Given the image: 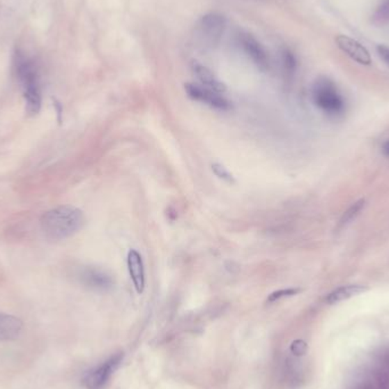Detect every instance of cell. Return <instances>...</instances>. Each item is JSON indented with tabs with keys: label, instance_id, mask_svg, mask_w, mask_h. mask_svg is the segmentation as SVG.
Instances as JSON below:
<instances>
[{
	"label": "cell",
	"instance_id": "6da1fadb",
	"mask_svg": "<svg viewBox=\"0 0 389 389\" xmlns=\"http://www.w3.org/2000/svg\"><path fill=\"white\" fill-rule=\"evenodd\" d=\"M84 224L82 211L71 205H63L41 216L43 234L50 241H64L80 231Z\"/></svg>",
	"mask_w": 389,
	"mask_h": 389
},
{
	"label": "cell",
	"instance_id": "7a4b0ae2",
	"mask_svg": "<svg viewBox=\"0 0 389 389\" xmlns=\"http://www.w3.org/2000/svg\"><path fill=\"white\" fill-rule=\"evenodd\" d=\"M16 72L23 89L26 109L31 114H37L41 108L40 80L37 66L31 59L19 55L16 61Z\"/></svg>",
	"mask_w": 389,
	"mask_h": 389
},
{
	"label": "cell",
	"instance_id": "3957f363",
	"mask_svg": "<svg viewBox=\"0 0 389 389\" xmlns=\"http://www.w3.org/2000/svg\"><path fill=\"white\" fill-rule=\"evenodd\" d=\"M226 17L210 13L201 16L194 29V41L201 49H212L220 43L226 30Z\"/></svg>",
	"mask_w": 389,
	"mask_h": 389
},
{
	"label": "cell",
	"instance_id": "277c9868",
	"mask_svg": "<svg viewBox=\"0 0 389 389\" xmlns=\"http://www.w3.org/2000/svg\"><path fill=\"white\" fill-rule=\"evenodd\" d=\"M312 98L315 105L329 115L343 113L345 102L336 84L328 77H319L312 88Z\"/></svg>",
	"mask_w": 389,
	"mask_h": 389
},
{
	"label": "cell",
	"instance_id": "5b68a950",
	"mask_svg": "<svg viewBox=\"0 0 389 389\" xmlns=\"http://www.w3.org/2000/svg\"><path fill=\"white\" fill-rule=\"evenodd\" d=\"M123 361V354H116L108 358L107 361L95 367L86 374L84 385L86 389H102L107 385L115 371L118 370Z\"/></svg>",
	"mask_w": 389,
	"mask_h": 389
},
{
	"label": "cell",
	"instance_id": "8992f818",
	"mask_svg": "<svg viewBox=\"0 0 389 389\" xmlns=\"http://www.w3.org/2000/svg\"><path fill=\"white\" fill-rule=\"evenodd\" d=\"M185 89L188 96L196 102H203L205 105L221 111H226L230 108V102L226 97L222 96V93H216L201 84H187Z\"/></svg>",
	"mask_w": 389,
	"mask_h": 389
},
{
	"label": "cell",
	"instance_id": "52a82bcc",
	"mask_svg": "<svg viewBox=\"0 0 389 389\" xmlns=\"http://www.w3.org/2000/svg\"><path fill=\"white\" fill-rule=\"evenodd\" d=\"M238 38H239V43H241L244 53L253 61L254 64H257L262 70L269 68V55L259 40H257L252 34L247 33V32H241Z\"/></svg>",
	"mask_w": 389,
	"mask_h": 389
},
{
	"label": "cell",
	"instance_id": "ba28073f",
	"mask_svg": "<svg viewBox=\"0 0 389 389\" xmlns=\"http://www.w3.org/2000/svg\"><path fill=\"white\" fill-rule=\"evenodd\" d=\"M335 40H336L337 47H338L343 53L349 56V59L356 61L358 64H371L370 53H369V50H367L361 43H358V40L349 37V36H344V34L337 36Z\"/></svg>",
	"mask_w": 389,
	"mask_h": 389
},
{
	"label": "cell",
	"instance_id": "9c48e42d",
	"mask_svg": "<svg viewBox=\"0 0 389 389\" xmlns=\"http://www.w3.org/2000/svg\"><path fill=\"white\" fill-rule=\"evenodd\" d=\"M79 278L82 284L93 289H107L113 284L111 277L105 271L93 266H86L81 269Z\"/></svg>",
	"mask_w": 389,
	"mask_h": 389
},
{
	"label": "cell",
	"instance_id": "30bf717a",
	"mask_svg": "<svg viewBox=\"0 0 389 389\" xmlns=\"http://www.w3.org/2000/svg\"><path fill=\"white\" fill-rule=\"evenodd\" d=\"M128 269L136 291L142 293L145 289V268L142 255L136 250H131L128 254Z\"/></svg>",
	"mask_w": 389,
	"mask_h": 389
},
{
	"label": "cell",
	"instance_id": "8fae6325",
	"mask_svg": "<svg viewBox=\"0 0 389 389\" xmlns=\"http://www.w3.org/2000/svg\"><path fill=\"white\" fill-rule=\"evenodd\" d=\"M23 322L16 316L0 313V342L14 340L21 334Z\"/></svg>",
	"mask_w": 389,
	"mask_h": 389
},
{
	"label": "cell",
	"instance_id": "7c38bea8",
	"mask_svg": "<svg viewBox=\"0 0 389 389\" xmlns=\"http://www.w3.org/2000/svg\"><path fill=\"white\" fill-rule=\"evenodd\" d=\"M192 71L198 80L201 81V86L210 88L216 93H223L226 91V86L218 79L213 72L204 65L194 63L192 64Z\"/></svg>",
	"mask_w": 389,
	"mask_h": 389
},
{
	"label": "cell",
	"instance_id": "4fadbf2b",
	"mask_svg": "<svg viewBox=\"0 0 389 389\" xmlns=\"http://www.w3.org/2000/svg\"><path fill=\"white\" fill-rule=\"evenodd\" d=\"M367 291V287L360 286V284H349L343 287L337 288L334 291H331L326 298L328 304H336V303L343 302L349 300L351 297L356 296L358 293Z\"/></svg>",
	"mask_w": 389,
	"mask_h": 389
},
{
	"label": "cell",
	"instance_id": "5bb4252c",
	"mask_svg": "<svg viewBox=\"0 0 389 389\" xmlns=\"http://www.w3.org/2000/svg\"><path fill=\"white\" fill-rule=\"evenodd\" d=\"M365 204V199H360V201H356V204L349 207V210L346 211L344 215L342 216V219H340V226H345L347 223L351 222L353 219H356V216L358 215V213L363 210Z\"/></svg>",
	"mask_w": 389,
	"mask_h": 389
},
{
	"label": "cell",
	"instance_id": "9a60e30c",
	"mask_svg": "<svg viewBox=\"0 0 389 389\" xmlns=\"http://www.w3.org/2000/svg\"><path fill=\"white\" fill-rule=\"evenodd\" d=\"M374 23L386 24L389 23V0H383L374 14Z\"/></svg>",
	"mask_w": 389,
	"mask_h": 389
},
{
	"label": "cell",
	"instance_id": "2e32d148",
	"mask_svg": "<svg viewBox=\"0 0 389 389\" xmlns=\"http://www.w3.org/2000/svg\"><path fill=\"white\" fill-rule=\"evenodd\" d=\"M298 291H300L298 289H282V291H275V293L270 295L269 302H275V300H280L282 297L293 296Z\"/></svg>",
	"mask_w": 389,
	"mask_h": 389
},
{
	"label": "cell",
	"instance_id": "e0dca14e",
	"mask_svg": "<svg viewBox=\"0 0 389 389\" xmlns=\"http://www.w3.org/2000/svg\"><path fill=\"white\" fill-rule=\"evenodd\" d=\"M377 52L379 54L380 59H383V62L389 65V46L386 45H379L377 47Z\"/></svg>",
	"mask_w": 389,
	"mask_h": 389
},
{
	"label": "cell",
	"instance_id": "ac0fdd59",
	"mask_svg": "<svg viewBox=\"0 0 389 389\" xmlns=\"http://www.w3.org/2000/svg\"><path fill=\"white\" fill-rule=\"evenodd\" d=\"M291 351H293L295 354H297V356H302V354L305 353L306 344L302 342V340H297V342H295L293 346H291Z\"/></svg>",
	"mask_w": 389,
	"mask_h": 389
},
{
	"label": "cell",
	"instance_id": "d6986e66",
	"mask_svg": "<svg viewBox=\"0 0 389 389\" xmlns=\"http://www.w3.org/2000/svg\"><path fill=\"white\" fill-rule=\"evenodd\" d=\"M214 170L220 171V173H216V174H218V176H221V178H228V179H230V174H229L228 172H227V171H224V167H216V165H214L213 167Z\"/></svg>",
	"mask_w": 389,
	"mask_h": 389
},
{
	"label": "cell",
	"instance_id": "ffe728a7",
	"mask_svg": "<svg viewBox=\"0 0 389 389\" xmlns=\"http://www.w3.org/2000/svg\"><path fill=\"white\" fill-rule=\"evenodd\" d=\"M383 153L387 155V156H389V139L387 140L386 142H385V145H383Z\"/></svg>",
	"mask_w": 389,
	"mask_h": 389
}]
</instances>
